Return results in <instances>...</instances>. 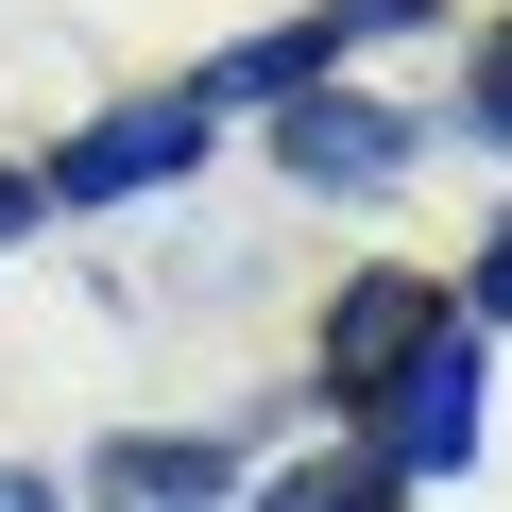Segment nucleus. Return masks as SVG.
Here are the masks:
<instances>
[{
	"label": "nucleus",
	"mask_w": 512,
	"mask_h": 512,
	"mask_svg": "<svg viewBox=\"0 0 512 512\" xmlns=\"http://www.w3.org/2000/svg\"><path fill=\"white\" fill-rule=\"evenodd\" d=\"M0 512H52V495H35V478H0Z\"/></svg>",
	"instance_id": "9d476101"
},
{
	"label": "nucleus",
	"mask_w": 512,
	"mask_h": 512,
	"mask_svg": "<svg viewBox=\"0 0 512 512\" xmlns=\"http://www.w3.org/2000/svg\"><path fill=\"white\" fill-rule=\"evenodd\" d=\"M274 154L308 188H376V171H410V103H274Z\"/></svg>",
	"instance_id": "f257e3e1"
},
{
	"label": "nucleus",
	"mask_w": 512,
	"mask_h": 512,
	"mask_svg": "<svg viewBox=\"0 0 512 512\" xmlns=\"http://www.w3.org/2000/svg\"><path fill=\"white\" fill-rule=\"evenodd\" d=\"M478 308H495V325H512V222H495V256H478Z\"/></svg>",
	"instance_id": "0eeeda50"
},
{
	"label": "nucleus",
	"mask_w": 512,
	"mask_h": 512,
	"mask_svg": "<svg viewBox=\"0 0 512 512\" xmlns=\"http://www.w3.org/2000/svg\"><path fill=\"white\" fill-rule=\"evenodd\" d=\"M427 342H444V325H427V291H410V274H359V291L325 308V376H342V393H393Z\"/></svg>",
	"instance_id": "f03ea898"
},
{
	"label": "nucleus",
	"mask_w": 512,
	"mask_h": 512,
	"mask_svg": "<svg viewBox=\"0 0 512 512\" xmlns=\"http://www.w3.org/2000/svg\"><path fill=\"white\" fill-rule=\"evenodd\" d=\"M461 444H478V359H461V342H427V359L393 376V495H410V478H444Z\"/></svg>",
	"instance_id": "7ed1b4c3"
},
{
	"label": "nucleus",
	"mask_w": 512,
	"mask_h": 512,
	"mask_svg": "<svg viewBox=\"0 0 512 512\" xmlns=\"http://www.w3.org/2000/svg\"><path fill=\"white\" fill-rule=\"evenodd\" d=\"M188 154H205V120H188V103H154V120H86V137L52 154V188H86V205H103V188H154V171H188Z\"/></svg>",
	"instance_id": "20e7f679"
},
{
	"label": "nucleus",
	"mask_w": 512,
	"mask_h": 512,
	"mask_svg": "<svg viewBox=\"0 0 512 512\" xmlns=\"http://www.w3.org/2000/svg\"><path fill=\"white\" fill-rule=\"evenodd\" d=\"M256 512H393V461H308V478H274Z\"/></svg>",
	"instance_id": "39448f33"
},
{
	"label": "nucleus",
	"mask_w": 512,
	"mask_h": 512,
	"mask_svg": "<svg viewBox=\"0 0 512 512\" xmlns=\"http://www.w3.org/2000/svg\"><path fill=\"white\" fill-rule=\"evenodd\" d=\"M18 222H35V188H18V171H0V239H18Z\"/></svg>",
	"instance_id": "1a4fd4ad"
},
{
	"label": "nucleus",
	"mask_w": 512,
	"mask_h": 512,
	"mask_svg": "<svg viewBox=\"0 0 512 512\" xmlns=\"http://www.w3.org/2000/svg\"><path fill=\"white\" fill-rule=\"evenodd\" d=\"M478 120H495V137H512V52H495V86H478Z\"/></svg>",
	"instance_id": "6e6552de"
},
{
	"label": "nucleus",
	"mask_w": 512,
	"mask_h": 512,
	"mask_svg": "<svg viewBox=\"0 0 512 512\" xmlns=\"http://www.w3.org/2000/svg\"><path fill=\"white\" fill-rule=\"evenodd\" d=\"M103 495H222V444H120Z\"/></svg>",
	"instance_id": "423d86ee"
}]
</instances>
